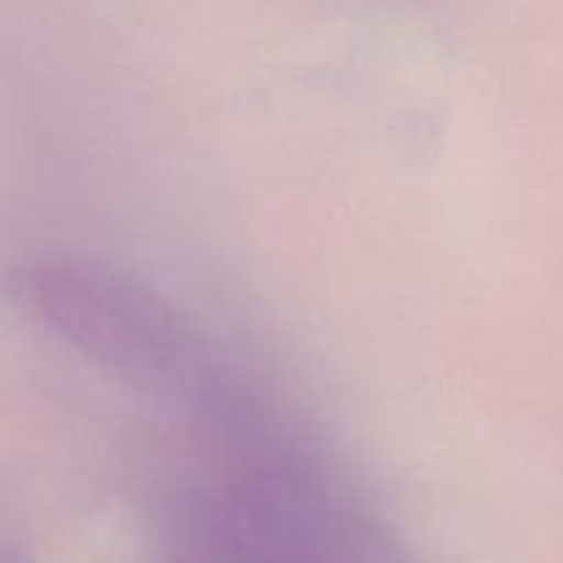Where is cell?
<instances>
[{
	"label": "cell",
	"mask_w": 563,
	"mask_h": 563,
	"mask_svg": "<svg viewBox=\"0 0 563 563\" xmlns=\"http://www.w3.org/2000/svg\"><path fill=\"white\" fill-rule=\"evenodd\" d=\"M16 297L66 350L201 432L256 394L181 308L124 269L42 256L20 273Z\"/></svg>",
	"instance_id": "cell-1"
}]
</instances>
